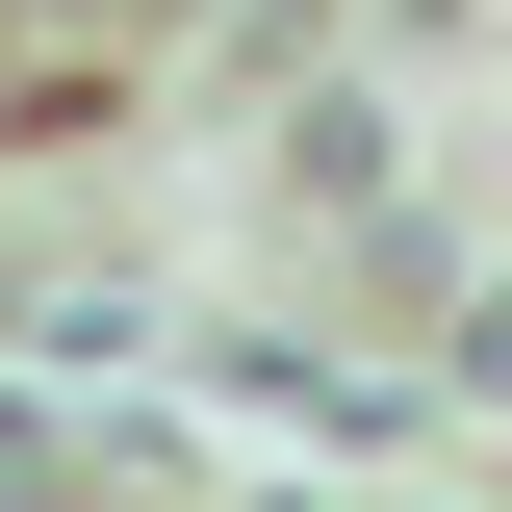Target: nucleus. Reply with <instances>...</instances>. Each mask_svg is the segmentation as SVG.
<instances>
[{
  "instance_id": "nucleus-2",
  "label": "nucleus",
  "mask_w": 512,
  "mask_h": 512,
  "mask_svg": "<svg viewBox=\"0 0 512 512\" xmlns=\"http://www.w3.org/2000/svg\"><path fill=\"white\" fill-rule=\"evenodd\" d=\"M0 512H26V461H0Z\"/></svg>"
},
{
  "instance_id": "nucleus-1",
  "label": "nucleus",
  "mask_w": 512,
  "mask_h": 512,
  "mask_svg": "<svg viewBox=\"0 0 512 512\" xmlns=\"http://www.w3.org/2000/svg\"><path fill=\"white\" fill-rule=\"evenodd\" d=\"M487 384H512V308H487Z\"/></svg>"
}]
</instances>
